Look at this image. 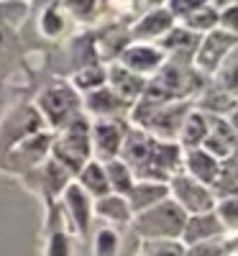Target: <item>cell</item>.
Returning <instances> with one entry per match:
<instances>
[{
	"mask_svg": "<svg viewBox=\"0 0 238 256\" xmlns=\"http://www.w3.org/2000/svg\"><path fill=\"white\" fill-rule=\"evenodd\" d=\"M105 82H108L105 70L98 67V64H90V67H82V70L74 72L70 88H72L74 92H84V95H88V92H95V90L105 88Z\"/></svg>",
	"mask_w": 238,
	"mask_h": 256,
	"instance_id": "cell-26",
	"label": "cell"
},
{
	"mask_svg": "<svg viewBox=\"0 0 238 256\" xmlns=\"http://www.w3.org/2000/svg\"><path fill=\"white\" fill-rule=\"evenodd\" d=\"M200 38L198 34H192L182 26H174L164 38H159L156 49L164 54L166 62H177V64H192V56L200 46Z\"/></svg>",
	"mask_w": 238,
	"mask_h": 256,
	"instance_id": "cell-13",
	"label": "cell"
},
{
	"mask_svg": "<svg viewBox=\"0 0 238 256\" xmlns=\"http://www.w3.org/2000/svg\"><path fill=\"white\" fill-rule=\"evenodd\" d=\"M92 212L100 220L110 223V226H128L134 220V212H131V208H128L126 198L113 195V192H110V195H105V198H100V200H95Z\"/></svg>",
	"mask_w": 238,
	"mask_h": 256,
	"instance_id": "cell-21",
	"label": "cell"
},
{
	"mask_svg": "<svg viewBox=\"0 0 238 256\" xmlns=\"http://www.w3.org/2000/svg\"><path fill=\"white\" fill-rule=\"evenodd\" d=\"M215 218L220 220V226L226 228L228 236H233V233L238 230V200L236 198H226V200H215Z\"/></svg>",
	"mask_w": 238,
	"mask_h": 256,
	"instance_id": "cell-29",
	"label": "cell"
},
{
	"mask_svg": "<svg viewBox=\"0 0 238 256\" xmlns=\"http://www.w3.org/2000/svg\"><path fill=\"white\" fill-rule=\"evenodd\" d=\"M52 159L62 164L72 177L80 174V169L92 159V146H90V118L77 116L59 131V136L52 141Z\"/></svg>",
	"mask_w": 238,
	"mask_h": 256,
	"instance_id": "cell-3",
	"label": "cell"
},
{
	"mask_svg": "<svg viewBox=\"0 0 238 256\" xmlns=\"http://www.w3.org/2000/svg\"><path fill=\"white\" fill-rule=\"evenodd\" d=\"M236 62H238V49L230 52L226 56V62L218 67V72H215V80H218L215 84L223 88L226 92H230V95H236Z\"/></svg>",
	"mask_w": 238,
	"mask_h": 256,
	"instance_id": "cell-31",
	"label": "cell"
},
{
	"mask_svg": "<svg viewBox=\"0 0 238 256\" xmlns=\"http://www.w3.org/2000/svg\"><path fill=\"white\" fill-rule=\"evenodd\" d=\"M136 182H159L166 184L180 172L182 148L172 141H156L138 128H126V138L118 156Z\"/></svg>",
	"mask_w": 238,
	"mask_h": 256,
	"instance_id": "cell-1",
	"label": "cell"
},
{
	"mask_svg": "<svg viewBox=\"0 0 238 256\" xmlns=\"http://www.w3.org/2000/svg\"><path fill=\"white\" fill-rule=\"evenodd\" d=\"M118 233L110 226H102L95 230V238H92V256H116L118 254Z\"/></svg>",
	"mask_w": 238,
	"mask_h": 256,
	"instance_id": "cell-30",
	"label": "cell"
},
{
	"mask_svg": "<svg viewBox=\"0 0 238 256\" xmlns=\"http://www.w3.org/2000/svg\"><path fill=\"white\" fill-rule=\"evenodd\" d=\"M166 187H169V200H174L184 216H200V212H210L215 208L210 187L190 180L184 172H177L166 182Z\"/></svg>",
	"mask_w": 238,
	"mask_h": 256,
	"instance_id": "cell-7",
	"label": "cell"
},
{
	"mask_svg": "<svg viewBox=\"0 0 238 256\" xmlns=\"http://www.w3.org/2000/svg\"><path fill=\"white\" fill-rule=\"evenodd\" d=\"M182 164H184V174L194 182H200L205 187L212 184L215 174H218L220 162L212 159L210 154H205L202 148H194V152H184L182 154Z\"/></svg>",
	"mask_w": 238,
	"mask_h": 256,
	"instance_id": "cell-17",
	"label": "cell"
},
{
	"mask_svg": "<svg viewBox=\"0 0 238 256\" xmlns=\"http://www.w3.org/2000/svg\"><path fill=\"white\" fill-rule=\"evenodd\" d=\"M184 223H187V216L169 198L156 202L154 208L138 212V216H134L131 220L136 236H141L144 241H180Z\"/></svg>",
	"mask_w": 238,
	"mask_h": 256,
	"instance_id": "cell-4",
	"label": "cell"
},
{
	"mask_svg": "<svg viewBox=\"0 0 238 256\" xmlns=\"http://www.w3.org/2000/svg\"><path fill=\"white\" fill-rule=\"evenodd\" d=\"M236 46H238L236 34H226L220 28L205 34L200 38L198 52H194V56H192V70L200 77H212L215 72H218L220 64L226 62V56L230 52H236Z\"/></svg>",
	"mask_w": 238,
	"mask_h": 256,
	"instance_id": "cell-6",
	"label": "cell"
},
{
	"mask_svg": "<svg viewBox=\"0 0 238 256\" xmlns=\"http://www.w3.org/2000/svg\"><path fill=\"white\" fill-rule=\"evenodd\" d=\"M102 169H105V180H108V184H110V192L113 195H120V198H126L128 192H131V187H134V174H131V169H128L120 159H113V162H105L102 164Z\"/></svg>",
	"mask_w": 238,
	"mask_h": 256,
	"instance_id": "cell-25",
	"label": "cell"
},
{
	"mask_svg": "<svg viewBox=\"0 0 238 256\" xmlns=\"http://www.w3.org/2000/svg\"><path fill=\"white\" fill-rule=\"evenodd\" d=\"M105 74H108V88H110L126 105H134V102H138L141 100V95H144V88H146V80L144 77H136V74H131L128 70H123L120 64H113L110 70H105Z\"/></svg>",
	"mask_w": 238,
	"mask_h": 256,
	"instance_id": "cell-16",
	"label": "cell"
},
{
	"mask_svg": "<svg viewBox=\"0 0 238 256\" xmlns=\"http://www.w3.org/2000/svg\"><path fill=\"white\" fill-rule=\"evenodd\" d=\"M205 138H208V116L192 108L187 113L182 128H180V136H177L174 144L182 148V154H184V152H194V148H200Z\"/></svg>",
	"mask_w": 238,
	"mask_h": 256,
	"instance_id": "cell-19",
	"label": "cell"
},
{
	"mask_svg": "<svg viewBox=\"0 0 238 256\" xmlns=\"http://www.w3.org/2000/svg\"><path fill=\"white\" fill-rule=\"evenodd\" d=\"M141 256H184L182 241H144Z\"/></svg>",
	"mask_w": 238,
	"mask_h": 256,
	"instance_id": "cell-32",
	"label": "cell"
},
{
	"mask_svg": "<svg viewBox=\"0 0 238 256\" xmlns=\"http://www.w3.org/2000/svg\"><path fill=\"white\" fill-rule=\"evenodd\" d=\"M166 198H169V187L166 184H159V182H134L131 192L126 195V202H128V208H131L134 216H138V212L154 208L156 202H162Z\"/></svg>",
	"mask_w": 238,
	"mask_h": 256,
	"instance_id": "cell-18",
	"label": "cell"
},
{
	"mask_svg": "<svg viewBox=\"0 0 238 256\" xmlns=\"http://www.w3.org/2000/svg\"><path fill=\"white\" fill-rule=\"evenodd\" d=\"M126 138L123 120H90V146L95 162L105 164L120 156V146Z\"/></svg>",
	"mask_w": 238,
	"mask_h": 256,
	"instance_id": "cell-8",
	"label": "cell"
},
{
	"mask_svg": "<svg viewBox=\"0 0 238 256\" xmlns=\"http://www.w3.org/2000/svg\"><path fill=\"white\" fill-rule=\"evenodd\" d=\"M77 184H80V190H82L90 200H100V198H105V195H110V184H108V180H105V169H102V164L95 162V159H90L88 164L80 169Z\"/></svg>",
	"mask_w": 238,
	"mask_h": 256,
	"instance_id": "cell-22",
	"label": "cell"
},
{
	"mask_svg": "<svg viewBox=\"0 0 238 256\" xmlns=\"http://www.w3.org/2000/svg\"><path fill=\"white\" fill-rule=\"evenodd\" d=\"M205 116H218V118H233L236 116V95L226 92L223 88H218V84H212V88H208L200 100H198V108Z\"/></svg>",
	"mask_w": 238,
	"mask_h": 256,
	"instance_id": "cell-20",
	"label": "cell"
},
{
	"mask_svg": "<svg viewBox=\"0 0 238 256\" xmlns=\"http://www.w3.org/2000/svg\"><path fill=\"white\" fill-rule=\"evenodd\" d=\"M38 110L46 118V123L56 131H62L70 120H74L82 110L80 95L70 88V82H54L38 95Z\"/></svg>",
	"mask_w": 238,
	"mask_h": 256,
	"instance_id": "cell-5",
	"label": "cell"
},
{
	"mask_svg": "<svg viewBox=\"0 0 238 256\" xmlns=\"http://www.w3.org/2000/svg\"><path fill=\"white\" fill-rule=\"evenodd\" d=\"M210 192L215 200L236 198V192H238V156L236 154L220 162L218 174H215V180L210 184Z\"/></svg>",
	"mask_w": 238,
	"mask_h": 256,
	"instance_id": "cell-23",
	"label": "cell"
},
{
	"mask_svg": "<svg viewBox=\"0 0 238 256\" xmlns=\"http://www.w3.org/2000/svg\"><path fill=\"white\" fill-rule=\"evenodd\" d=\"M62 31H64V16H62L59 6H49V8L44 10V16H41V34L49 36V38H54V36H59Z\"/></svg>",
	"mask_w": 238,
	"mask_h": 256,
	"instance_id": "cell-33",
	"label": "cell"
},
{
	"mask_svg": "<svg viewBox=\"0 0 238 256\" xmlns=\"http://www.w3.org/2000/svg\"><path fill=\"white\" fill-rule=\"evenodd\" d=\"M62 198H64V210L70 212L72 226L77 228V233L84 236V233L90 230V223H92V200L80 190L77 182H70L67 187H64Z\"/></svg>",
	"mask_w": 238,
	"mask_h": 256,
	"instance_id": "cell-15",
	"label": "cell"
},
{
	"mask_svg": "<svg viewBox=\"0 0 238 256\" xmlns=\"http://www.w3.org/2000/svg\"><path fill=\"white\" fill-rule=\"evenodd\" d=\"M82 108L95 120H123V116L131 110V105H126L110 88H100L95 92H88L82 98Z\"/></svg>",
	"mask_w": 238,
	"mask_h": 256,
	"instance_id": "cell-12",
	"label": "cell"
},
{
	"mask_svg": "<svg viewBox=\"0 0 238 256\" xmlns=\"http://www.w3.org/2000/svg\"><path fill=\"white\" fill-rule=\"evenodd\" d=\"M116 62L131 74L148 80V77H154L162 70V64L166 59H164V54L156 46H151V44H128Z\"/></svg>",
	"mask_w": 238,
	"mask_h": 256,
	"instance_id": "cell-9",
	"label": "cell"
},
{
	"mask_svg": "<svg viewBox=\"0 0 238 256\" xmlns=\"http://www.w3.org/2000/svg\"><path fill=\"white\" fill-rule=\"evenodd\" d=\"M72 254V244L70 236L62 228L49 230V241H46V256H70Z\"/></svg>",
	"mask_w": 238,
	"mask_h": 256,
	"instance_id": "cell-34",
	"label": "cell"
},
{
	"mask_svg": "<svg viewBox=\"0 0 238 256\" xmlns=\"http://www.w3.org/2000/svg\"><path fill=\"white\" fill-rule=\"evenodd\" d=\"M182 28L192 31V34H210L218 28V10L212 8V3H200L187 18H182Z\"/></svg>",
	"mask_w": 238,
	"mask_h": 256,
	"instance_id": "cell-24",
	"label": "cell"
},
{
	"mask_svg": "<svg viewBox=\"0 0 238 256\" xmlns=\"http://www.w3.org/2000/svg\"><path fill=\"white\" fill-rule=\"evenodd\" d=\"M228 233L220 226V220L215 218V212H200V216H187V223L182 228V246H198V244H208V241H218L226 238Z\"/></svg>",
	"mask_w": 238,
	"mask_h": 256,
	"instance_id": "cell-14",
	"label": "cell"
},
{
	"mask_svg": "<svg viewBox=\"0 0 238 256\" xmlns=\"http://www.w3.org/2000/svg\"><path fill=\"white\" fill-rule=\"evenodd\" d=\"M28 10L26 3H0V20H6V24H20V18L24 13Z\"/></svg>",
	"mask_w": 238,
	"mask_h": 256,
	"instance_id": "cell-35",
	"label": "cell"
},
{
	"mask_svg": "<svg viewBox=\"0 0 238 256\" xmlns=\"http://www.w3.org/2000/svg\"><path fill=\"white\" fill-rule=\"evenodd\" d=\"M184 256H236V238L226 236L218 241H208V244H198V246H187Z\"/></svg>",
	"mask_w": 238,
	"mask_h": 256,
	"instance_id": "cell-27",
	"label": "cell"
},
{
	"mask_svg": "<svg viewBox=\"0 0 238 256\" xmlns=\"http://www.w3.org/2000/svg\"><path fill=\"white\" fill-rule=\"evenodd\" d=\"M52 152V136L49 134H31L26 138H18L16 146L10 148V166L18 172H26V169L36 166L38 162H44Z\"/></svg>",
	"mask_w": 238,
	"mask_h": 256,
	"instance_id": "cell-10",
	"label": "cell"
},
{
	"mask_svg": "<svg viewBox=\"0 0 238 256\" xmlns=\"http://www.w3.org/2000/svg\"><path fill=\"white\" fill-rule=\"evenodd\" d=\"M70 182H72V174L62 164H56L54 159H49L46 166H44V187H46L49 195H62L64 187H67Z\"/></svg>",
	"mask_w": 238,
	"mask_h": 256,
	"instance_id": "cell-28",
	"label": "cell"
},
{
	"mask_svg": "<svg viewBox=\"0 0 238 256\" xmlns=\"http://www.w3.org/2000/svg\"><path fill=\"white\" fill-rule=\"evenodd\" d=\"M202 90V77L192 70V64H177V62H164L162 70L146 80V88L141 100L151 105H164V102H177L198 95Z\"/></svg>",
	"mask_w": 238,
	"mask_h": 256,
	"instance_id": "cell-2",
	"label": "cell"
},
{
	"mask_svg": "<svg viewBox=\"0 0 238 256\" xmlns=\"http://www.w3.org/2000/svg\"><path fill=\"white\" fill-rule=\"evenodd\" d=\"M174 24H177V20L172 18L166 6H156V8H151L148 13L141 16V20L131 28V34H128V38H131V44L159 41V38H164L172 28H174Z\"/></svg>",
	"mask_w": 238,
	"mask_h": 256,
	"instance_id": "cell-11",
	"label": "cell"
}]
</instances>
